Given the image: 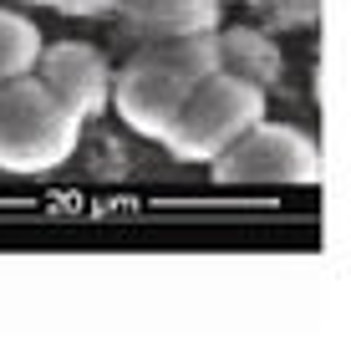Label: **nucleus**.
<instances>
[{
	"label": "nucleus",
	"instance_id": "nucleus-8",
	"mask_svg": "<svg viewBox=\"0 0 351 341\" xmlns=\"http://www.w3.org/2000/svg\"><path fill=\"white\" fill-rule=\"evenodd\" d=\"M36 56H41V31H36V21L0 5V82L26 77L36 67Z\"/></svg>",
	"mask_w": 351,
	"mask_h": 341
},
{
	"label": "nucleus",
	"instance_id": "nucleus-2",
	"mask_svg": "<svg viewBox=\"0 0 351 341\" xmlns=\"http://www.w3.org/2000/svg\"><path fill=\"white\" fill-rule=\"evenodd\" d=\"M82 143V123L51 97L36 71L0 82V174L41 178L62 168Z\"/></svg>",
	"mask_w": 351,
	"mask_h": 341
},
{
	"label": "nucleus",
	"instance_id": "nucleus-11",
	"mask_svg": "<svg viewBox=\"0 0 351 341\" xmlns=\"http://www.w3.org/2000/svg\"><path fill=\"white\" fill-rule=\"evenodd\" d=\"M234 5H265V0H234Z\"/></svg>",
	"mask_w": 351,
	"mask_h": 341
},
{
	"label": "nucleus",
	"instance_id": "nucleus-1",
	"mask_svg": "<svg viewBox=\"0 0 351 341\" xmlns=\"http://www.w3.org/2000/svg\"><path fill=\"white\" fill-rule=\"evenodd\" d=\"M209 71H219V31L178 36V41H143L138 51L112 71V97H107V107H117V117H123L138 138L163 143V132L173 128L178 107L189 102V92L199 87Z\"/></svg>",
	"mask_w": 351,
	"mask_h": 341
},
{
	"label": "nucleus",
	"instance_id": "nucleus-7",
	"mask_svg": "<svg viewBox=\"0 0 351 341\" xmlns=\"http://www.w3.org/2000/svg\"><path fill=\"white\" fill-rule=\"evenodd\" d=\"M219 67L260 82V87H270V82L280 77V51H275L260 31H245V26L239 31H219Z\"/></svg>",
	"mask_w": 351,
	"mask_h": 341
},
{
	"label": "nucleus",
	"instance_id": "nucleus-6",
	"mask_svg": "<svg viewBox=\"0 0 351 341\" xmlns=\"http://www.w3.org/2000/svg\"><path fill=\"white\" fill-rule=\"evenodd\" d=\"M117 21L138 41H178V36L219 31L224 0H117Z\"/></svg>",
	"mask_w": 351,
	"mask_h": 341
},
{
	"label": "nucleus",
	"instance_id": "nucleus-4",
	"mask_svg": "<svg viewBox=\"0 0 351 341\" xmlns=\"http://www.w3.org/2000/svg\"><path fill=\"white\" fill-rule=\"evenodd\" d=\"M209 178L224 189L245 184H321V143L295 123L260 117L224 153L209 158Z\"/></svg>",
	"mask_w": 351,
	"mask_h": 341
},
{
	"label": "nucleus",
	"instance_id": "nucleus-3",
	"mask_svg": "<svg viewBox=\"0 0 351 341\" xmlns=\"http://www.w3.org/2000/svg\"><path fill=\"white\" fill-rule=\"evenodd\" d=\"M270 113L265 87L239 71H209L199 87L189 92V102L178 107L173 128L163 132V148L184 163H209L214 153H224L245 128H255Z\"/></svg>",
	"mask_w": 351,
	"mask_h": 341
},
{
	"label": "nucleus",
	"instance_id": "nucleus-9",
	"mask_svg": "<svg viewBox=\"0 0 351 341\" xmlns=\"http://www.w3.org/2000/svg\"><path fill=\"white\" fill-rule=\"evenodd\" d=\"M260 10L270 21V31H306V26H316L321 0H265Z\"/></svg>",
	"mask_w": 351,
	"mask_h": 341
},
{
	"label": "nucleus",
	"instance_id": "nucleus-12",
	"mask_svg": "<svg viewBox=\"0 0 351 341\" xmlns=\"http://www.w3.org/2000/svg\"><path fill=\"white\" fill-rule=\"evenodd\" d=\"M26 5H51V0H26Z\"/></svg>",
	"mask_w": 351,
	"mask_h": 341
},
{
	"label": "nucleus",
	"instance_id": "nucleus-10",
	"mask_svg": "<svg viewBox=\"0 0 351 341\" xmlns=\"http://www.w3.org/2000/svg\"><path fill=\"white\" fill-rule=\"evenodd\" d=\"M62 16H107V10L117 5V0H51Z\"/></svg>",
	"mask_w": 351,
	"mask_h": 341
},
{
	"label": "nucleus",
	"instance_id": "nucleus-5",
	"mask_svg": "<svg viewBox=\"0 0 351 341\" xmlns=\"http://www.w3.org/2000/svg\"><path fill=\"white\" fill-rule=\"evenodd\" d=\"M36 77L51 87V97L66 107L77 123H92V117L107 113V97H112V67L97 51L92 41H41V56H36Z\"/></svg>",
	"mask_w": 351,
	"mask_h": 341
}]
</instances>
